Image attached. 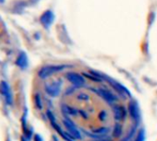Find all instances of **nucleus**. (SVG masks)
<instances>
[{"label":"nucleus","mask_w":157,"mask_h":141,"mask_svg":"<svg viewBox=\"0 0 157 141\" xmlns=\"http://www.w3.org/2000/svg\"><path fill=\"white\" fill-rule=\"evenodd\" d=\"M90 91H93L94 93H95L97 96H99L102 100H104L110 106H114L117 102V99H118L117 96L116 94H114L112 91H110L109 90H107V89H105V88H91Z\"/></svg>","instance_id":"obj_1"},{"label":"nucleus","mask_w":157,"mask_h":141,"mask_svg":"<svg viewBox=\"0 0 157 141\" xmlns=\"http://www.w3.org/2000/svg\"><path fill=\"white\" fill-rule=\"evenodd\" d=\"M68 67L67 65H46V66H44L42 67L39 72H38V76L43 79V80H45L49 77H51L52 75L57 73V72H60L62 70H64L65 68Z\"/></svg>","instance_id":"obj_2"},{"label":"nucleus","mask_w":157,"mask_h":141,"mask_svg":"<svg viewBox=\"0 0 157 141\" xmlns=\"http://www.w3.org/2000/svg\"><path fill=\"white\" fill-rule=\"evenodd\" d=\"M47 116H48L49 121H50L52 126L54 127V129L56 131V133H57L64 140H66V141H75V139H74L67 132H65V131L61 128V126L57 124L56 119L55 115L53 114V113H52L51 111H47Z\"/></svg>","instance_id":"obj_3"},{"label":"nucleus","mask_w":157,"mask_h":141,"mask_svg":"<svg viewBox=\"0 0 157 141\" xmlns=\"http://www.w3.org/2000/svg\"><path fill=\"white\" fill-rule=\"evenodd\" d=\"M62 123L65 125V127L67 128V132L74 139H82V133H81V131L78 130V128L75 125V124L68 117H65L64 116Z\"/></svg>","instance_id":"obj_4"},{"label":"nucleus","mask_w":157,"mask_h":141,"mask_svg":"<svg viewBox=\"0 0 157 141\" xmlns=\"http://www.w3.org/2000/svg\"><path fill=\"white\" fill-rule=\"evenodd\" d=\"M62 88V81L60 80H54L44 85V91L50 97H57L61 92Z\"/></svg>","instance_id":"obj_5"},{"label":"nucleus","mask_w":157,"mask_h":141,"mask_svg":"<svg viewBox=\"0 0 157 141\" xmlns=\"http://www.w3.org/2000/svg\"><path fill=\"white\" fill-rule=\"evenodd\" d=\"M65 78L67 80L68 82H70L73 87L76 88H82V86L85 85V79L78 73L69 71L65 74Z\"/></svg>","instance_id":"obj_6"},{"label":"nucleus","mask_w":157,"mask_h":141,"mask_svg":"<svg viewBox=\"0 0 157 141\" xmlns=\"http://www.w3.org/2000/svg\"><path fill=\"white\" fill-rule=\"evenodd\" d=\"M128 112L130 117L134 120L136 125L139 124L140 121V111L138 103L135 101H130L128 104Z\"/></svg>","instance_id":"obj_7"},{"label":"nucleus","mask_w":157,"mask_h":141,"mask_svg":"<svg viewBox=\"0 0 157 141\" xmlns=\"http://www.w3.org/2000/svg\"><path fill=\"white\" fill-rule=\"evenodd\" d=\"M105 79H106V80H105L107 81V82L109 83V85H111L112 88H113L120 96H122L123 98H127V96L130 97V92L127 90V88H125V87H124L123 85H121L119 82H117V81H116V80L110 79V78H108V77H105Z\"/></svg>","instance_id":"obj_8"},{"label":"nucleus","mask_w":157,"mask_h":141,"mask_svg":"<svg viewBox=\"0 0 157 141\" xmlns=\"http://www.w3.org/2000/svg\"><path fill=\"white\" fill-rule=\"evenodd\" d=\"M113 113L114 118L117 123H121L127 119L128 116V109L123 105H114L113 106Z\"/></svg>","instance_id":"obj_9"},{"label":"nucleus","mask_w":157,"mask_h":141,"mask_svg":"<svg viewBox=\"0 0 157 141\" xmlns=\"http://www.w3.org/2000/svg\"><path fill=\"white\" fill-rule=\"evenodd\" d=\"M0 93H1L2 96L5 98V101L9 105L12 104V102H13L12 94H11V91H10V86L8 85L7 82H5V81L0 82Z\"/></svg>","instance_id":"obj_10"},{"label":"nucleus","mask_w":157,"mask_h":141,"mask_svg":"<svg viewBox=\"0 0 157 141\" xmlns=\"http://www.w3.org/2000/svg\"><path fill=\"white\" fill-rule=\"evenodd\" d=\"M62 112H63L65 117H68V116H71V115L75 116V115L80 114V111H78L76 108L70 107V106L66 105V104L62 105Z\"/></svg>","instance_id":"obj_11"},{"label":"nucleus","mask_w":157,"mask_h":141,"mask_svg":"<svg viewBox=\"0 0 157 141\" xmlns=\"http://www.w3.org/2000/svg\"><path fill=\"white\" fill-rule=\"evenodd\" d=\"M16 64H17V65L20 66L21 68H25V67H27V65H28L27 55H26L24 53H21V54L18 56V58H17V60H16Z\"/></svg>","instance_id":"obj_12"},{"label":"nucleus","mask_w":157,"mask_h":141,"mask_svg":"<svg viewBox=\"0 0 157 141\" xmlns=\"http://www.w3.org/2000/svg\"><path fill=\"white\" fill-rule=\"evenodd\" d=\"M123 131H124L123 125L120 123H117V124H115V126H114V128L112 130V135H113V137H115V138L120 137L122 135V134H123Z\"/></svg>","instance_id":"obj_13"},{"label":"nucleus","mask_w":157,"mask_h":141,"mask_svg":"<svg viewBox=\"0 0 157 141\" xmlns=\"http://www.w3.org/2000/svg\"><path fill=\"white\" fill-rule=\"evenodd\" d=\"M41 21L42 23L45 26V27H48L52 21H53V15L50 11H46L42 17H41Z\"/></svg>","instance_id":"obj_14"},{"label":"nucleus","mask_w":157,"mask_h":141,"mask_svg":"<svg viewBox=\"0 0 157 141\" xmlns=\"http://www.w3.org/2000/svg\"><path fill=\"white\" fill-rule=\"evenodd\" d=\"M93 141H112V136H109L108 135H89Z\"/></svg>","instance_id":"obj_15"},{"label":"nucleus","mask_w":157,"mask_h":141,"mask_svg":"<svg viewBox=\"0 0 157 141\" xmlns=\"http://www.w3.org/2000/svg\"><path fill=\"white\" fill-rule=\"evenodd\" d=\"M34 105L38 110H42L43 109V102H42V98L41 96L37 93L34 96Z\"/></svg>","instance_id":"obj_16"},{"label":"nucleus","mask_w":157,"mask_h":141,"mask_svg":"<svg viewBox=\"0 0 157 141\" xmlns=\"http://www.w3.org/2000/svg\"><path fill=\"white\" fill-rule=\"evenodd\" d=\"M136 129H137V125L135 124L129 131H128V135L125 137V138H123L122 139V141H130L131 140V138L134 136V134H135V131H136Z\"/></svg>","instance_id":"obj_17"},{"label":"nucleus","mask_w":157,"mask_h":141,"mask_svg":"<svg viewBox=\"0 0 157 141\" xmlns=\"http://www.w3.org/2000/svg\"><path fill=\"white\" fill-rule=\"evenodd\" d=\"M134 141H145V132H144L143 129L140 130L138 133V135H137V136H136Z\"/></svg>","instance_id":"obj_18"},{"label":"nucleus","mask_w":157,"mask_h":141,"mask_svg":"<svg viewBox=\"0 0 157 141\" xmlns=\"http://www.w3.org/2000/svg\"><path fill=\"white\" fill-rule=\"evenodd\" d=\"M77 99H78V101L87 102V101L90 99V97H89V95L86 94V93H78V95L77 96Z\"/></svg>","instance_id":"obj_19"},{"label":"nucleus","mask_w":157,"mask_h":141,"mask_svg":"<svg viewBox=\"0 0 157 141\" xmlns=\"http://www.w3.org/2000/svg\"><path fill=\"white\" fill-rule=\"evenodd\" d=\"M108 118V114L105 111H102L100 113H99V119L101 121H105L106 119Z\"/></svg>","instance_id":"obj_20"},{"label":"nucleus","mask_w":157,"mask_h":141,"mask_svg":"<svg viewBox=\"0 0 157 141\" xmlns=\"http://www.w3.org/2000/svg\"><path fill=\"white\" fill-rule=\"evenodd\" d=\"M34 141H43V138L39 135H34Z\"/></svg>","instance_id":"obj_21"},{"label":"nucleus","mask_w":157,"mask_h":141,"mask_svg":"<svg viewBox=\"0 0 157 141\" xmlns=\"http://www.w3.org/2000/svg\"><path fill=\"white\" fill-rule=\"evenodd\" d=\"M21 141H27V139H26L25 137H23V136H22V137L21 138Z\"/></svg>","instance_id":"obj_22"},{"label":"nucleus","mask_w":157,"mask_h":141,"mask_svg":"<svg viewBox=\"0 0 157 141\" xmlns=\"http://www.w3.org/2000/svg\"><path fill=\"white\" fill-rule=\"evenodd\" d=\"M54 141H59V140H58V138H57V137L54 136Z\"/></svg>","instance_id":"obj_23"},{"label":"nucleus","mask_w":157,"mask_h":141,"mask_svg":"<svg viewBox=\"0 0 157 141\" xmlns=\"http://www.w3.org/2000/svg\"><path fill=\"white\" fill-rule=\"evenodd\" d=\"M4 1V0H0V2H3Z\"/></svg>","instance_id":"obj_24"}]
</instances>
